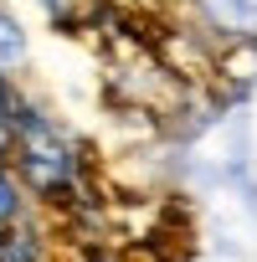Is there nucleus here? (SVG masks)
<instances>
[{"instance_id": "f257e3e1", "label": "nucleus", "mask_w": 257, "mask_h": 262, "mask_svg": "<svg viewBox=\"0 0 257 262\" xmlns=\"http://www.w3.org/2000/svg\"><path fill=\"white\" fill-rule=\"evenodd\" d=\"M6 155L16 165V180L26 190V201H41V206H77L82 195V160H77V144L62 134V128L21 98L16 108V123H11V139H6Z\"/></svg>"}, {"instance_id": "f03ea898", "label": "nucleus", "mask_w": 257, "mask_h": 262, "mask_svg": "<svg viewBox=\"0 0 257 262\" xmlns=\"http://www.w3.org/2000/svg\"><path fill=\"white\" fill-rule=\"evenodd\" d=\"M21 62H26V31H21V21H16L6 6H0V67L16 72Z\"/></svg>"}, {"instance_id": "7ed1b4c3", "label": "nucleus", "mask_w": 257, "mask_h": 262, "mask_svg": "<svg viewBox=\"0 0 257 262\" xmlns=\"http://www.w3.org/2000/svg\"><path fill=\"white\" fill-rule=\"evenodd\" d=\"M16 108H21V93H16V77L0 67V144L11 139V123H16Z\"/></svg>"}]
</instances>
